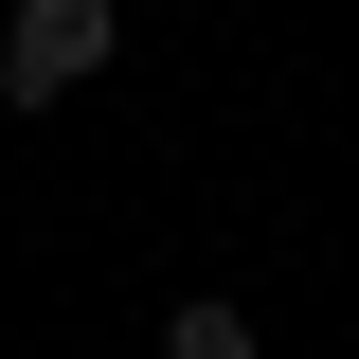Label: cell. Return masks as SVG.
Masks as SVG:
<instances>
[{
  "label": "cell",
  "mask_w": 359,
  "mask_h": 359,
  "mask_svg": "<svg viewBox=\"0 0 359 359\" xmlns=\"http://www.w3.org/2000/svg\"><path fill=\"white\" fill-rule=\"evenodd\" d=\"M108 54H126L108 0H18V18H0V108H72Z\"/></svg>",
  "instance_id": "obj_1"
},
{
  "label": "cell",
  "mask_w": 359,
  "mask_h": 359,
  "mask_svg": "<svg viewBox=\"0 0 359 359\" xmlns=\"http://www.w3.org/2000/svg\"><path fill=\"white\" fill-rule=\"evenodd\" d=\"M162 359H252V306H233V287H180V306H162Z\"/></svg>",
  "instance_id": "obj_2"
}]
</instances>
